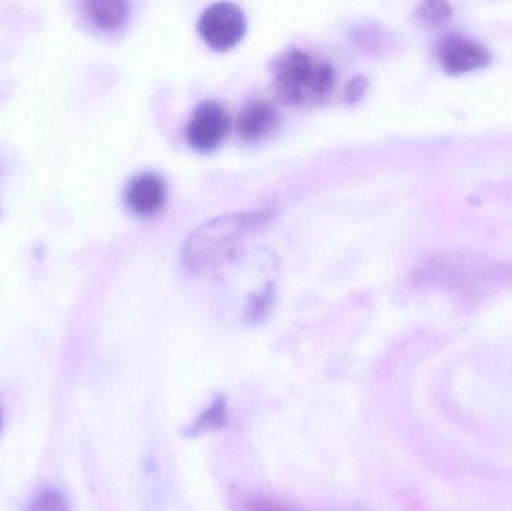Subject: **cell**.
Listing matches in <instances>:
<instances>
[{
    "mask_svg": "<svg viewBox=\"0 0 512 511\" xmlns=\"http://www.w3.org/2000/svg\"><path fill=\"white\" fill-rule=\"evenodd\" d=\"M167 201V185L158 174H138L125 189V204L134 215L153 216Z\"/></svg>",
    "mask_w": 512,
    "mask_h": 511,
    "instance_id": "5b68a950",
    "label": "cell"
},
{
    "mask_svg": "<svg viewBox=\"0 0 512 511\" xmlns=\"http://www.w3.org/2000/svg\"><path fill=\"white\" fill-rule=\"evenodd\" d=\"M439 60L445 71L463 74L484 68L490 62V54L486 47L472 39L451 36L439 45Z\"/></svg>",
    "mask_w": 512,
    "mask_h": 511,
    "instance_id": "8992f818",
    "label": "cell"
},
{
    "mask_svg": "<svg viewBox=\"0 0 512 511\" xmlns=\"http://www.w3.org/2000/svg\"><path fill=\"white\" fill-rule=\"evenodd\" d=\"M225 417H227V411H225L224 401L216 402L198 419V423L194 428V434L221 428L225 423Z\"/></svg>",
    "mask_w": 512,
    "mask_h": 511,
    "instance_id": "30bf717a",
    "label": "cell"
},
{
    "mask_svg": "<svg viewBox=\"0 0 512 511\" xmlns=\"http://www.w3.org/2000/svg\"><path fill=\"white\" fill-rule=\"evenodd\" d=\"M27 511H69V507L60 492L48 489L32 501Z\"/></svg>",
    "mask_w": 512,
    "mask_h": 511,
    "instance_id": "9c48e42d",
    "label": "cell"
},
{
    "mask_svg": "<svg viewBox=\"0 0 512 511\" xmlns=\"http://www.w3.org/2000/svg\"><path fill=\"white\" fill-rule=\"evenodd\" d=\"M279 114L268 102H248L237 117V132L246 141H259L276 131Z\"/></svg>",
    "mask_w": 512,
    "mask_h": 511,
    "instance_id": "52a82bcc",
    "label": "cell"
},
{
    "mask_svg": "<svg viewBox=\"0 0 512 511\" xmlns=\"http://www.w3.org/2000/svg\"><path fill=\"white\" fill-rule=\"evenodd\" d=\"M420 14L429 23H439V21H444L450 15V11H448L445 3H426L423 9H421Z\"/></svg>",
    "mask_w": 512,
    "mask_h": 511,
    "instance_id": "8fae6325",
    "label": "cell"
},
{
    "mask_svg": "<svg viewBox=\"0 0 512 511\" xmlns=\"http://www.w3.org/2000/svg\"><path fill=\"white\" fill-rule=\"evenodd\" d=\"M274 84L280 98L294 105L324 101L334 87V69L319 54L289 48L274 62Z\"/></svg>",
    "mask_w": 512,
    "mask_h": 511,
    "instance_id": "7a4b0ae2",
    "label": "cell"
},
{
    "mask_svg": "<svg viewBox=\"0 0 512 511\" xmlns=\"http://www.w3.org/2000/svg\"><path fill=\"white\" fill-rule=\"evenodd\" d=\"M83 17L95 29L105 33H116L128 23L131 9L120 0H89L81 5Z\"/></svg>",
    "mask_w": 512,
    "mask_h": 511,
    "instance_id": "ba28073f",
    "label": "cell"
},
{
    "mask_svg": "<svg viewBox=\"0 0 512 511\" xmlns=\"http://www.w3.org/2000/svg\"><path fill=\"white\" fill-rule=\"evenodd\" d=\"M273 219V210L230 213L210 219L194 231L182 249V264L201 275L233 258L240 246Z\"/></svg>",
    "mask_w": 512,
    "mask_h": 511,
    "instance_id": "6da1fadb",
    "label": "cell"
},
{
    "mask_svg": "<svg viewBox=\"0 0 512 511\" xmlns=\"http://www.w3.org/2000/svg\"><path fill=\"white\" fill-rule=\"evenodd\" d=\"M246 29L245 12L230 2L213 3L198 20L201 38L219 51L236 47L246 35Z\"/></svg>",
    "mask_w": 512,
    "mask_h": 511,
    "instance_id": "3957f363",
    "label": "cell"
},
{
    "mask_svg": "<svg viewBox=\"0 0 512 511\" xmlns=\"http://www.w3.org/2000/svg\"><path fill=\"white\" fill-rule=\"evenodd\" d=\"M230 131V117L222 105L203 102L195 108L186 126V140L198 152L216 149Z\"/></svg>",
    "mask_w": 512,
    "mask_h": 511,
    "instance_id": "277c9868",
    "label": "cell"
},
{
    "mask_svg": "<svg viewBox=\"0 0 512 511\" xmlns=\"http://www.w3.org/2000/svg\"><path fill=\"white\" fill-rule=\"evenodd\" d=\"M249 511H295L289 509V507L283 506V504L274 503L270 500H262V498H256L249 503Z\"/></svg>",
    "mask_w": 512,
    "mask_h": 511,
    "instance_id": "7c38bea8",
    "label": "cell"
}]
</instances>
